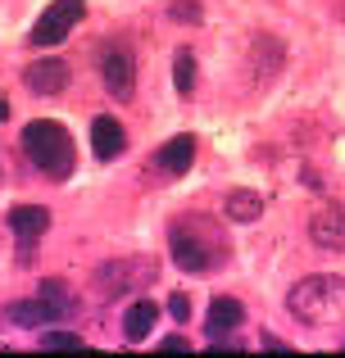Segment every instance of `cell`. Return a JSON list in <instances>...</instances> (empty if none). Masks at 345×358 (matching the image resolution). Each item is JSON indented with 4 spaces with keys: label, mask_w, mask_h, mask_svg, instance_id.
I'll list each match as a JSON object with an SVG mask.
<instances>
[{
    "label": "cell",
    "mask_w": 345,
    "mask_h": 358,
    "mask_svg": "<svg viewBox=\"0 0 345 358\" xmlns=\"http://www.w3.org/2000/svg\"><path fill=\"white\" fill-rule=\"evenodd\" d=\"M36 345H41V350H82V336H73V331H50V336H36Z\"/></svg>",
    "instance_id": "obj_16"
},
{
    "label": "cell",
    "mask_w": 345,
    "mask_h": 358,
    "mask_svg": "<svg viewBox=\"0 0 345 358\" xmlns=\"http://www.w3.org/2000/svg\"><path fill=\"white\" fill-rule=\"evenodd\" d=\"M9 322H18V327H45V322H50V313H45L41 295H36V299H18V304H9Z\"/></svg>",
    "instance_id": "obj_14"
},
{
    "label": "cell",
    "mask_w": 345,
    "mask_h": 358,
    "mask_svg": "<svg viewBox=\"0 0 345 358\" xmlns=\"http://www.w3.org/2000/svg\"><path fill=\"white\" fill-rule=\"evenodd\" d=\"M45 227H50V213H45L41 204H18V209H9V231L18 236V245L41 241Z\"/></svg>",
    "instance_id": "obj_8"
},
{
    "label": "cell",
    "mask_w": 345,
    "mask_h": 358,
    "mask_svg": "<svg viewBox=\"0 0 345 358\" xmlns=\"http://www.w3.org/2000/svg\"><path fill=\"white\" fill-rule=\"evenodd\" d=\"M155 317H160V308H155L150 299H136V304L127 308V317H123V341L127 345H146L150 331H155Z\"/></svg>",
    "instance_id": "obj_10"
},
{
    "label": "cell",
    "mask_w": 345,
    "mask_h": 358,
    "mask_svg": "<svg viewBox=\"0 0 345 358\" xmlns=\"http://www.w3.org/2000/svg\"><path fill=\"white\" fill-rule=\"evenodd\" d=\"M169 250H173V263L182 272H213V268L227 263L232 241H227V231H223L213 218L186 213V218H177L169 227Z\"/></svg>",
    "instance_id": "obj_1"
},
{
    "label": "cell",
    "mask_w": 345,
    "mask_h": 358,
    "mask_svg": "<svg viewBox=\"0 0 345 358\" xmlns=\"http://www.w3.org/2000/svg\"><path fill=\"white\" fill-rule=\"evenodd\" d=\"M23 150L27 159H32V168H41L45 177H55V182H69L73 177V164H78V155H73V136L59 127V122H27L23 127Z\"/></svg>",
    "instance_id": "obj_3"
},
{
    "label": "cell",
    "mask_w": 345,
    "mask_h": 358,
    "mask_svg": "<svg viewBox=\"0 0 345 358\" xmlns=\"http://www.w3.org/2000/svg\"><path fill=\"white\" fill-rule=\"evenodd\" d=\"M286 308H291L304 327H337V322H345V277L318 272V277L295 281L291 295H286Z\"/></svg>",
    "instance_id": "obj_2"
},
{
    "label": "cell",
    "mask_w": 345,
    "mask_h": 358,
    "mask_svg": "<svg viewBox=\"0 0 345 358\" xmlns=\"http://www.w3.org/2000/svg\"><path fill=\"white\" fill-rule=\"evenodd\" d=\"M173 18H177V23H200V5L182 0V5H173Z\"/></svg>",
    "instance_id": "obj_17"
},
{
    "label": "cell",
    "mask_w": 345,
    "mask_h": 358,
    "mask_svg": "<svg viewBox=\"0 0 345 358\" xmlns=\"http://www.w3.org/2000/svg\"><path fill=\"white\" fill-rule=\"evenodd\" d=\"M9 118V105H5V100H0V122H5Z\"/></svg>",
    "instance_id": "obj_20"
},
{
    "label": "cell",
    "mask_w": 345,
    "mask_h": 358,
    "mask_svg": "<svg viewBox=\"0 0 345 358\" xmlns=\"http://www.w3.org/2000/svg\"><path fill=\"white\" fill-rule=\"evenodd\" d=\"M82 14H87V5H82V0H55V5L41 9V18H36L32 45H59L64 36H69V27L78 23Z\"/></svg>",
    "instance_id": "obj_4"
},
{
    "label": "cell",
    "mask_w": 345,
    "mask_h": 358,
    "mask_svg": "<svg viewBox=\"0 0 345 358\" xmlns=\"http://www.w3.org/2000/svg\"><path fill=\"white\" fill-rule=\"evenodd\" d=\"M309 241L318 245V250L345 254V209H341V204L314 213V218H309Z\"/></svg>",
    "instance_id": "obj_6"
},
{
    "label": "cell",
    "mask_w": 345,
    "mask_h": 358,
    "mask_svg": "<svg viewBox=\"0 0 345 358\" xmlns=\"http://www.w3.org/2000/svg\"><path fill=\"white\" fill-rule=\"evenodd\" d=\"M155 159H160V168H164L169 177H182L186 168L195 164V136H173V141H164Z\"/></svg>",
    "instance_id": "obj_11"
},
{
    "label": "cell",
    "mask_w": 345,
    "mask_h": 358,
    "mask_svg": "<svg viewBox=\"0 0 345 358\" xmlns=\"http://www.w3.org/2000/svg\"><path fill=\"white\" fill-rule=\"evenodd\" d=\"M160 350H164V354H182V350H191V345H186L182 336H164V341H160Z\"/></svg>",
    "instance_id": "obj_19"
},
{
    "label": "cell",
    "mask_w": 345,
    "mask_h": 358,
    "mask_svg": "<svg viewBox=\"0 0 345 358\" xmlns=\"http://www.w3.org/2000/svg\"><path fill=\"white\" fill-rule=\"evenodd\" d=\"M69 64L64 59H36V64H27V73H23V82L36 91V96H59L64 87H69Z\"/></svg>",
    "instance_id": "obj_7"
},
{
    "label": "cell",
    "mask_w": 345,
    "mask_h": 358,
    "mask_svg": "<svg viewBox=\"0 0 345 358\" xmlns=\"http://www.w3.org/2000/svg\"><path fill=\"white\" fill-rule=\"evenodd\" d=\"M246 322V308H241V299H232V295H218L209 304V317H204V331L209 336H223V331H232V327H241Z\"/></svg>",
    "instance_id": "obj_12"
},
{
    "label": "cell",
    "mask_w": 345,
    "mask_h": 358,
    "mask_svg": "<svg viewBox=\"0 0 345 358\" xmlns=\"http://www.w3.org/2000/svg\"><path fill=\"white\" fill-rule=\"evenodd\" d=\"M173 78H177V91H182V96H191V91H195V59H191V55H177Z\"/></svg>",
    "instance_id": "obj_15"
},
{
    "label": "cell",
    "mask_w": 345,
    "mask_h": 358,
    "mask_svg": "<svg viewBox=\"0 0 345 358\" xmlns=\"http://www.w3.org/2000/svg\"><path fill=\"white\" fill-rule=\"evenodd\" d=\"M169 313L177 317V322H186V317H191V299H186V295H173L169 299Z\"/></svg>",
    "instance_id": "obj_18"
},
{
    "label": "cell",
    "mask_w": 345,
    "mask_h": 358,
    "mask_svg": "<svg viewBox=\"0 0 345 358\" xmlns=\"http://www.w3.org/2000/svg\"><path fill=\"white\" fill-rule=\"evenodd\" d=\"M123 145H127V131L118 127V118H96L91 122V150H96V159H114V155H123Z\"/></svg>",
    "instance_id": "obj_9"
},
{
    "label": "cell",
    "mask_w": 345,
    "mask_h": 358,
    "mask_svg": "<svg viewBox=\"0 0 345 358\" xmlns=\"http://www.w3.org/2000/svg\"><path fill=\"white\" fill-rule=\"evenodd\" d=\"M100 78H105V91L118 100V105H127V100L136 96V64H132V55H127L123 45L105 50V64H100Z\"/></svg>",
    "instance_id": "obj_5"
},
{
    "label": "cell",
    "mask_w": 345,
    "mask_h": 358,
    "mask_svg": "<svg viewBox=\"0 0 345 358\" xmlns=\"http://www.w3.org/2000/svg\"><path fill=\"white\" fill-rule=\"evenodd\" d=\"M259 213H264L259 191H232L227 195V218L232 222H259Z\"/></svg>",
    "instance_id": "obj_13"
}]
</instances>
